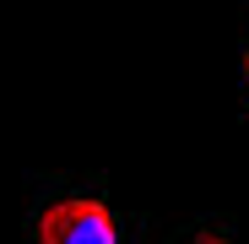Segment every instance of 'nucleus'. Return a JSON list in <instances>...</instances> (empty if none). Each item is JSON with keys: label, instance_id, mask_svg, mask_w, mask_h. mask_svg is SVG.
Wrapping results in <instances>:
<instances>
[{"label": "nucleus", "instance_id": "obj_1", "mask_svg": "<svg viewBox=\"0 0 249 244\" xmlns=\"http://www.w3.org/2000/svg\"><path fill=\"white\" fill-rule=\"evenodd\" d=\"M38 244H114V212L92 195H71L38 212Z\"/></svg>", "mask_w": 249, "mask_h": 244}, {"label": "nucleus", "instance_id": "obj_2", "mask_svg": "<svg viewBox=\"0 0 249 244\" xmlns=\"http://www.w3.org/2000/svg\"><path fill=\"white\" fill-rule=\"evenodd\" d=\"M244 81H249V55H244Z\"/></svg>", "mask_w": 249, "mask_h": 244}, {"label": "nucleus", "instance_id": "obj_3", "mask_svg": "<svg viewBox=\"0 0 249 244\" xmlns=\"http://www.w3.org/2000/svg\"><path fill=\"white\" fill-rule=\"evenodd\" d=\"M212 244H217V239H212Z\"/></svg>", "mask_w": 249, "mask_h": 244}]
</instances>
